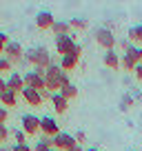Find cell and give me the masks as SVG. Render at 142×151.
<instances>
[{
    "mask_svg": "<svg viewBox=\"0 0 142 151\" xmlns=\"http://www.w3.org/2000/svg\"><path fill=\"white\" fill-rule=\"evenodd\" d=\"M133 73H136V80H140V82H142V62L136 67V69H133Z\"/></svg>",
    "mask_w": 142,
    "mask_h": 151,
    "instance_id": "31",
    "label": "cell"
},
{
    "mask_svg": "<svg viewBox=\"0 0 142 151\" xmlns=\"http://www.w3.org/2000/svg\"><path fill=\"white\" fill-rule=\"evenodd\" d=\"M71 151H85V147H82V145H76V147H73Z\"/></svg>",
    "mask_w": 142,
    "mask_h": 151,
    "instance_id": "34",
    "label": "cell"
},
{
    "mask_svg": "<svg viewBox=\"0 0 142 151\" xmlns=\"http://www.w3.org/2000/svg\"><path fill=\"white\" fill-rule=\"evenodd\" d=\"M93 38H95V42H98L104 51H111V49L115 47V36H113V31H111V29L98 27V29L93 31Z\"/></svg>",
    "mask_w": 142,
    "mask_h": 151,
    "instance_id": "3",
    "label": "cell"
},
{
    "mask_svg": "<svg viewBox=\"0 0 142 151\" xmlns=\"http://www.w3.org/2000/svg\"><path fill=\"white\" fill-rule=\"evenodd\" d=\"M73 45H76V36H73V31L67 33V36H56V51L60 53V56L71 53Z\"/></svg>",
    "mask_w": 142,
    "mask_h": 151,
    "instance_id": "9",
    "label": "cell"
},
{
    "mask_svg": "<svg viewBox=\"0 0 142 151\" xmlns=\"http://www.w3.org/2000/svg\"><path fill=\"white\" fill-rule=\"evenodd\" d=\"M102 62H104V67H109V69H120V56L113 49H111V51H104Z\"/></svg>",
    "mask_w": 142,
    "mask_h": 151,
    "instance_id": "16",
    "label": "cell"
},
{
    "mask_svg": "<svg viewBox=\"0 0 142 151\" xmlns=\"http://www.w3.org/2000/svg\"><path fill=\"white\" fill-rule=\"evenodd\" d=\"M7 89H11V91H16V93H20V91L24 89V78H22V73L14 71V73L7 78Z\"/></svg>",
    "mask_w": 142,
    "mask_h": 151,
    "instance_id": "13",
    "label": "cell"
},
{
    "mask_svg": "<svg viewBox=\"0 0 142 151\" xmlns=\"http://www.w3.org/2000/svg\"><path fill=\"white\" fill-rule=\"evenodd\" d=\"M7 118H9V111L5 107H0V124H7Z\"/></svg>",
    "mask_w": 142,
    "mask_h": 151,
    "instance_id": "29",
    "label": "cell"
},
{
    "mask_svg": "<svg viewBox=\"0 0 142 151\" xmlns=\"http://www.w3.org/2000/svg\"><path fill=\"white\" fill-rule=\"evenodd\" d=\"M9 136H11V129L7 127V124H0V145H2Z\"/></svg>",
    "mask_w": 142,
    "mask_h": 151,
    "instance_id": "25",
    "label": "cell"
},
{
    "mask_svg": "<svg viewBox=\"0 0 142 151\" xmlns=\"http://www.w3.org/2000/svg\"><path fill=\"white\" fill-rule=\"evenodd\" d=\"M47 151H58V149H53V147H51V149H47Z\"/></svg>",
    "mask_w": 142,
    "mask_h": 151,
    "instance_id": "37",
    "label": "cell"
},
{
    "mask_svg": "<svg viewBox=\"0 0 142 151\" xmlns=\"http://www.w3.org/2000/svg\"><path fill=\"white\" fill-rule=\"evenodd\" d=\"M133 107V96L131 93H124L122 100H120V111H129Z\"/></svg>",
    "mask_w": 142,
    "mask_h": 151,
    "instance_id": "23",
    "label": "cell"
},
{
    "mask_svg": "<svg viewBox=\"0 0 142 151\" xmlns=\"http://www.w3.org/2000/svg\"><path fill=\"white\" fill-rule=\"evenodd\" d=\"M129 42H142V22L129 27Z\"/></svg>",
    "mask_w": 142,
    "mask_h": 151,
    "instance_id": "20",
    "label": "cell"
},
{
    "mask_svg": "<svg viewBox=\"0 0 142 151\" xmlns=\"http://www.w3.org/2000/svg\"><path fill=\"white\" fill-rule=\"evenodd\" d=\"M60 133V127H58V120L53 116H42L40 118V136H47V138H53Z\"/></svg>",
    "mask_w": 142,
    "mask_h": 151,
    "instance_id": "8",
    "label": "cell"
},
{
    "mask_svg": "<svg viewBox=\"0 0 142 151\" xmlns=\"http://www.w3.org/2000/svg\"><path fill=\"white\" fill-rule=\"evenodd\" d=\"M78 62H80V56H76V53H67V56L60 58V62H58V65H60L62 71H67V73H69V71H73V69L78 67Z\"/></svg>",
    "mask_w": 142,
    "mask_h": 151,
    "instance_id": "12",
    "label": "cell"
},
{
    "mask_svg": "<svg viewBox=\"0 0 142 151\" xmlns=\"http://www.w3.org/2000/svg\"><path fill=\"white\" fill-rule=\"evenodd\" d=\"M69 27H71V31H85V29L89 27V20L87 18H71Z\"/></svg>",
    "mask_w": 142,
    "mask_h": 151,
    "instance_id": "21",
    "label": "cell"
},
{
    "mask_svg": "<svg viewBox=\"0 0 142 151\" xmlns=\"http://www.w3.org/2000/svg\"><path fill=\"white\" fill-rule=\"evenodd\" d=\"M62 76H65V71L60 69V65H58V62H51V65L44 69V85H47V91H51V93L60 91Z\"/></svg>",
    "mask_w": 142,
    "mask_h": 151,
    "instance_id": "2",
    "label": "cell"
},
{
    "mask_svg": "<svg viewBox=\"0 0 142 151\" xmlns=\"http://www.w3.org/2000/svg\"><path fill=\"white\" fill-rule=\"evenodd\" d=\"M0 102H2V107L9 109V107H16L18 104V93L11 89H5L2 93H0Z\"/></svg>",
    "mask_w": 142,
    "mask_h": 151,
    "instance_id": "15",
    "label": "cell"
},
{
    "mask_svg": "<svg viewBox=\"0 0 142 151\" xmlns=\"http://www.w3.org/2000/svg\"><path fill=\"white\" fill-rule=\"evenodd\" d=\"M7 42H9L7 33H5V31H0V53H5V47H7Z\"/></svg>",
    "mask_w": 142,
    "mask_h": 151,
    "instance_id": "28",
    "label": "cell"
},
{
    "mask_svg": "<svg viewBox=\"0 0 142 151\" xmlns=\"http://www.w3.org/2000/svg\"><path fill=\"white\" fill-rule=\"evenodd\" d=\"M20 129H22L27 136H36V133H40V118H38V116H33V113H24L22 118H20Z\"/></svg>",
    "mask_w": 142,
    "mask_h": 151,
    "instance_id": "5",
    "label": "cell"
},
{
    "mask_svg": "<svg viewBox=\"0 0 142 151\" xmlns=\"http://www.w3.org/2000/svg\"><path fill=\"white\" fill-rule=\"evenodd\" d=\"M2 56L7 58V60L14 65V62H22V56H24V49H22V45L18 42V40H9L7 42V47H5V53Z\"/></svg>",
    "mask_w": 142,
    "mask_h": 151,
    "instance_id": "6",
    "label": "cell"
},
{
    "mask_svg": "<svg viewBox=\"0 0 142 151\" xmlns=\"http://www.w3.org/2000/svg\"><path fill=\"white\" fill-rule=\"evenodd\" d=\"M20 96L24 98V102H27L29 107H40V104L44 102L42 100V91L33 89V87H24V89L20 91Z\"/></svg>",
    "mask_w": 142,
    "mask_h": 151,
    "instance_id": "10",
    "label": "cell"
},
{
    "mask_svg": "<svg viewBox=\"0 0 142 151\" xmlns=\"http://www.w3.org/2000/svg\"><path fill=\"white\" fill-rule=\"evenodd\" d=\"M0 151H11V149H9V147H2V145H0Z\"/></svg>",
    "mask_w": 142,
    "mask_h": 151,
    "instance_id": "36",
    "label": "cell"
},
{
    "mask_svg": "<svg viewBox=\"0 0 142 151\" xmlns=\"http://www.w3.org/2000/svg\"><path fill=\"white\" fill-rule=\"evenodd\" d=\"M71 53L80 56V53H82V45H80V42H76V45H73V49H71Z\"/></svg>",
    "mask_w": 142,
    "mask_h": 151,
    "instance_id": "32",
    "label": "cell"
},
{
    "mask_svg": "<svg viewBox=\"0 0 142 151\" xmlns=\"http://www.w3.org/2000/svg\"><path fill=\"white\" fill-rule=\"evenodd\" d=\"M51 31L56 33V36H67V33H71V27H69V20H56L51 27Z\"/></svg>",
    "mask_w": 142,
    "mask_h": 151,
    "instance_id": "18",
    "label": "cell"
},
{
    "mask_svg": "<svg viewBox=\"0 0 142 151\" xmlns=\"http://www.w3.org/2000/svg\"><path fill=\"white\" fill-rule=\"evenodd\" d=\"M11 67H14V65H11V62L7 60L5 56H0V73H5V71H11Z\"/></svg>",
    "mask_w": 142,
    "mask_h": 151,
    "instance_id": "26",
    "label": "cell"
},
{
    "mask_svg": "<svg viewBox=\"0 0 142 151\" xmlns=\"http://www.w3.org/2000/svg\"><path fill=\"white\" fill-rule=\"evenodd\" d=\"M85 151H102V149H98V147H87Z\"/></svg>",
    "mask_w": 142,
    "mask_h": 151,
    "instance_id": "35",
    "label": "cell"
},
{
    "mask_svg": "<svg viewBox=\"0 0 142 151\" xmlns=\"http://www.w3.org/2000/svg\"><path fill=\"white\" fill-rule=\"evenodd\" d=\"M51 104H53V111L56 113H65L67 109H69V100L62 98L60 91H56V93H51Z\"/></svg>",
    "mask_w": 142,
    "mask_h": 151,
    "instance_id": "14",
    "label": "cell"
},
{
    "mask_svg": "<svg viewBox=\"0 0 142 151\" xmlns=\"http://www.w3.org/2000/svg\"><path fill=\"white\" fill-rule=\"evenodd\" d=\"M138 65H140V62H138V60H136V58H133L129 51H124L122 56H120V67H124L127 71H133Z\"/></svg>",
    "mask_w": 142,
    "mask_h": 151,
    "instance_id": "17",
    "label": "cell"
},
{
    "mask_svg": "<svg viewBox=\"0 0 142 151\" xmlns=\"http://www.w3.org/2000/svg\"><path fill=\"white\" fill-rule=\"evenodd\" d=\"M53 22H56V18H53V14H51L49 9H40L38 14H36V27H38L40 31H47V29H51Z\"/></svg>",
    "mask_w": 142,
    "mask_h": 151,
    "instance_id": "11",
    "label": "cell"
},
{
    "mask_svg": "<svg viewBox=\"0 0 142 151\" xmlns=\"http://www.w3.org/2000/svg\"><path fill=\"white\" fill-rule=\"evenodd\" d=\"M76 145L78 142L71 131H60L58 136H53V149H58V151H71Z\"/></svg>",
    "mask_w": 142,
    "mask_h": 151,
    "instance_id": "4",
    "label": "cell"
},
{
    "mask_svg": "<svg viewBox=\"0 0 142 151\" xmlns=\"http://www.w3.org/2000/svg\"><path fill=\"white\" fill-rule=\"evenodd\" d=\"M53 147V138H47V136H40L33 145V151H47Z\"/></svg>",
    "mask_w": 142,
    "mask_h": 151,
    "instance_id": "19",
    "label": "cell"
},
{
    "mask_svg": "<svg viewBox=\"0 0 142 151\" xmlns=\"http://www.w3.org/2000/svg\"><path fill=\"white\" fill-rule=\"evenodd\" d=\"M7 89V78H2V73H0V93Z\"/></svg>",
    "mask_w": 142,
    "mask_h": 151,
    "instance_id": "33",
    "label": "cell"
},
{
    "mask_svg": "<svg viewBox=\"0 0 142 151\" xmlns=\"http://www.w3.org/2000/svg\"><path fill=\"white\" fill-rule=\"evenodd\" d=\"M60 93H62V98H67V100H73V98H78V87L71 82V85H65L60 89Z\"/></svg>",
    "mask_w": 142,
    "mask_h": 151,
    "instance_id": "22",
    "label": "cell"
},
{
    "mask_svg": "<svg viewBox=\"0 0 142 151\" xmlns=\"http://www.w3.org/2000/svg\"><path fill=\"white\" fill-rule=\"evenodd\" d=\"M22 78H24V87H33V89H38V91H44V89H47V85H44V73H42V71L31 69V71H27Z\"/></svg>",
    "mask_w": 142,
    "mask_h": 151,
    "instance_id": "7",
    "label": "cell"
},
{
    "mask_svg": "<svg viewBox=\"0 0 142 151\" xmlns=\"http://www.w3.org/2000/svg\"><path fill=\"white\" fill-rule=\"evenodd\" d=\"M11 151H33V147H31V145H27V142H24V145H16V142H14Z\"/></svg>",
    "mask_w": 142,
    "mask_h": 151,
    "instance_id": "27",
    "label": "cell"
},
{
    "mask_svg": "<svg viewBox=\"0 0 142 151\" xmlns=\"http://www.w3.org/2000/svg\"><path fill=\"white\" fill-rule=\"evenodd\" d=\"M73 138H76L78 145H82V142L87 140V133H85V131H76V133H73Z\"/></svg>",
    "mask_w": 142,
    "mask_h": 151,
    "instance_id": "30",
    "label": "cell"
},
{
    "mask_svg": "<svg viewBox=\"0 0 142 151\" xmlns=\"http://www.w3.org/2000/svg\"><path fill=\"white\" fill-rule=\"evenodd\" d=\"M51 62L53 60H51V53H49L47 47H31V49H27L24 56H22V65H33V69L42 71V73Z\"/></svg>",
    "mask_w": 142,
    "mask_h": 151,
    "instance_id": "1",
    "label": "cell"
},
{
    "mask_svg": "<svg viewBox=\"0 0 142 151\" xmlns=\"http://www.w3.org/2000/svg\"><path fill=\"white\" fill-rule=\"evenodd\" d=\"M11 136L16 138V145H24V142H27V133H24L22 129H14Z\"/></svg>",
    "mask_w": 142,
    "mask_h": 151,
    "instance_id": "24",
    "label": "cell"
}]
</instances>
